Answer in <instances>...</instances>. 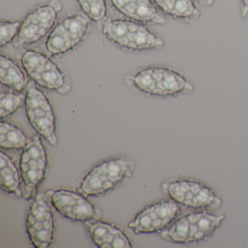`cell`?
Segmentation results:
<instances>
[{
    "mask_svg": "<svg viewBox=\"0 0 248 248\" xmlns=\"http://www.w3.org/2000/svg\"><path fill=\"white\" fill-rule=\"evenodd\" d=\"M127 79L139 92L151 97H177L191 93L195 89L184 72L168 66H147L129 75Z\"/></svg>",
    "mask_w": 248,
    "mask_h": 248,
    "instance_id": "6da1fadb",
    "label": "cell"
},
{
    "mask_svg": "<svg viewBox=\"0 0 248 248\" xmlns=\"http://www.w3.org/2000/svg\"><path fill=\"white\" fill-rule=\"evenodd\" d=\"M225 219V215L213 214L209 210H194L179 216L159 233L162 239L171 243L197 245L210 239Z\"/></svg>",
    "mask_w": 248,
    "mask_h": 248,
    "instance_id": "7a4b0ae2",
    "label": "cell"
},
{
    "mask_svg": "<svg viewBox=\"0 0 248 248\" xmlns=\"http://www.w3.org/2000/svg\"><path fill=\"white\" fill-rule=\"evenodd\" d=\"M162 190L181 207L192 210H216L223 204L215 188L196 178H170L162 184Z\"/></svg>",
    "mask_w": 248,
    "mask_h": 248,
    "instance_id": "3957f363",
    "label": "cell"
},
{
    "mask_svg": "<svg viewBox=\"0 0 248 248\" xmlns=\"http://www.w3.org/2000/svg\"><path fill=\"white\" fill-rule=\"evenodd\" d=\"M102 33L108 41L129 51L156 50L165 46L163 39L146 24L131 20H107Z\"/></svg>",
    "mask_w": 248,
    "mask_h": 248,
    "instance_id": "277c9868",
    "label": "cell"
},
{
    "mask_svg": "<svg viewBox=\"0 0 248 248\" xmlns=\"http://www.w3.org/2000/svg\"><path fill=\"white\" fill-rule=\"evenodd\" d=\"M135 164L125 157L112 158L95 165L82 179L79 191L86 197H99L133 175Z\"/></svg>",
    "mask_w": 248,
    "mask_h": 248,
    "instance_id": "5b68a950",
    "label": "cell"
},
{
    "mask_svg": "<svg viewBox=\"0 0 248 248\" xmlns=\"http://www.w3.org/2000/svg\"><path fill=\"white\" fill-rule=\"evenodd\" d=\"M47 165L46 148L41 137L35 135L30 139L20 157L19 170L25 200L35 198L39 187L46 178Z\"/></svg>",
    "mask_w": 248,
    "mask_h": 248,
    "instance_id": "8992f818",
    "label": "cell"
},
{
    "mask_svg": "<svg viewBox=\"0 0 248 248\" xmlns=\"http://www.w3.org/2000/svg\"><path fill=\"white\" fill-rule=\"evenodd\" d=\"M21 64L29 78L38 86L64 95L70 91L66 75L51 59L35 50L24 52Z\"/></svg>",
    "mask_w": 248,
    "mask_h": 248,
    "instance_id": "52a82bcc",
    "label": "cell"
},
{
    "mask_svg": "<svg viewBox=\"0 0 248 248\" xmlns=\"http://www.w3.org/2000/svg\"><path fill=\"white\" fill-rule=\"evenodd\" d=\"M63 5L59 0H50L27 14L21 22L19 34L14 42L16 48L38 43L48 36L56 26Z\"/></svg>",
    "mask_w": 248,
    "mask_h": 248,
    "instance_id": "ba28073f",
    "label": "cell"
},
{
    "mask_svg": "<svg viewBox=\"0 0 248 248\" xmlns=\"http://www.w3.org/2000/svg\"><path fill=\"white\" fill-rule=\"evenodd\" d=\"M91 22L82 12L63 18L47 36L46 43L47 53L59 56L76 49L88 37Z\"/></svg>",
    "mask_w": 248,
    "mask_h": 248,
    "instance_id": "9c48e42d",
    "label": "cell"
},
{
    "mask_svg": "<svg viewBox=\"0 0 248 248\" xmlns=\"http://www.w3.org/2000/svg\"><path fill=\"white\" fill-rule=\"evenodd\" d=\"M24 107L27 120L37 134L50 146H56L58 143L56 115L46 94L34 85L30 87L26 93Z\"/></svg>",
    "mask_w": 248,
    "mask_h": 248,
    "instance_id": "30bf717a",
    "label": "cell"
},
{
    "mask_svg": "<svg viewBox=\"0 0 248 248\" xmlns=\"http://www.w3.org/2000/svg\"><path fill=\"white\" fill-rule=\"evenodd\" d=\"M181 213V207L172 200L155 202L140 210L128 227L136 234L160 233Z\"/></svg>",
    "mask_w": 248,
    "mask_h": 248,
    "instance_id": "8fae6325",
    "label": "cell"
},
{
    "mask_svg": "<svg viewBox=\"0 0 248 248\" xmlns=\"http://www.w3.org/2000/svg\"><path fill=\"white\" fill-rule=\"evenodd\" d=\"M26 228L30 242L36 248H47L54 238V217L47 202L36 197L28 211Z\"/></svg>",
    "mask_w": 248,
    "mask_h": 248,
    "instance_id": "7c38bea8",
    "label": "cell"
},
{
    "mask_svg": "<svg viewBox=\"0 0 248 248\" xmlns=\"http://www.w3.org/2000/svg\"><path fill=\"white\" fill-rule=\"evenodd\" d=\"M82 193L66 189L54 191L51 204L63 217L75 222H87L93 218L95 207Z\"/></svg>",
    "mask_w": 248,
    "mask_h": 248,
    "instance_id": "4fadbf2b",
    "label": "cell"
},
{
    "mask_svg": "<svg viewBox=\"0 0 248 248\" xmlns=\"http://www.w3.org/2000/svg\"><path fill=\"white\" fill-rule=\"evenodd\" d=\"M112 8L126 19L146 25H164L165 18L153 0H108Z\"/></svg>",
    "mask_w": 248,
    "mask_h": 248,
    "instance_id": "5bb4252c",
    "label": "cell"
},
{
    "mask_svg": "<svg viewBox=\"0 0 248 248\" xmlns=\"http://www.w3.org/2000/svg\"><path fill=\"white\" fill-rule=\"evenodd\" d=\"M88 233L99 248H132L128 236L120 228L108 222L98 220L90 226Z\"/></svg>",
    "mask_w": 248,
    "mask_h": 248,
    "instance_id": "9a60e30c",
    "label": "cell"
},
{
    "mask_svg": "<svg viewBox=\"0 0 248 248\" xmlns=\"http://www.w3.org/2000/svg\"><path fill=\"white\" fill-rule=\"evenodd\" d=\"M160 12L177 21L191 24L200 19L201 11L194 0H153Z\"/></svg>",
    "mask_w": 248,
    "mask_h": 248,
    "instance_id": "2e32d148",
    "label": "cell"
},
{
    "mask_svg": "<svg viewBox=\"0 0 248 248\" xmlns=\"http://www.w3.org/2000/svg\"><path fill=\"white\" fill-rule=\"evenodd\" d=\"M0 186L5 192L22 198V179L20 170L11 156L3 151L0 154Z\"/></svg>",
    "mask_w": 248,
    "mask_h": 248,
    "instance_id": "e0dca14e",
    "label": "cell"
},
{
    "mask_svg": "<svg viewBox=\"0 0 248 248\" xmlns=\"http://www.w3.org/2000/svg\"><path fill=\"white\" fill-rule=\"evenodd\" d=\"M24 71L11 58L3 54L0 56V81L4 86L22 92L28 85L30 78Z\"/></svg>",
    "mask_w": 248,
    "mask_h": 248,
    "instance_id": "ac0fdd59",
    "label": "cell"
},
{
    "mask_svg": "<svg viewBox=\"0 0 248 248\" xmlns=\"http://www.w3.org/2000/svg\"><path fill=\"white\" fill-rule=\"evenodd\" d=\"M30 139L15 124L1 120L0 146L4 150H23Z\"/></svg>",
    "mask_w": 248,
    "mask_h": 248,
    "instance_id": "d6986e66",
    "label": "cell"
},
{
    "mask_svg": "<svg viewBox=\"0 0 248 248\" xmlns=\"http://www.w3.org/2000/svg\"><path fill=\"white\" fill-rule=\"evenodd\" d=\"M81 12L91 21L101 23L107 19L108 7L107 0H76Z\"/></svg>",
    "mask_w": 248,
    "mask_h": 248,
    "instance_id": "ffe728a7",
    "label": "cell"
},
{
    "mask_svg": "<svg viewBox=\"0 0 248 248\" xmlns=\"http://www.w3.org/2000/svg\"><path fill=\"white\" fill-rule=\"evenodd\" d=\"M26 95L18 92H2L0 94V118L5 120L14 115L25 102Z\"/></svg>",
    "mask_w": 248,
    "mask_h": 248,
    "instance_id": "44dd1931",
    "label": "cell"
},
{
    "mask_svg": "<svg viewBox=\"0 0 248 248\" xmlns=\"http://www.w3.org/2000/svg\"><path fill=\"white\" fill-rule=\"evenodd\" d=\"M21 21H1L0 47H3L14 42L21 30Z\"/></svg>",
    "mask_w": 248,
    "mask_h": 248,
    "instance_id": "7402d4cb",
    "label": "cell"
},
{
    "mask_svg": "<svg viewBox=\"0 0 248 248\" xmlns=\"http://www.w3.org/2000/svg\"><path fill=\"white\" fill-rule=\"evenodd\" d=\"M240 1V16L242 19L248 18V0H239Z\"/></svg>",
    "mask_w": 248,
    "mask_h": 248,
    "instance_id": "603a6c76",
    "label": "cell"
},
{
    "mask_svg": "<svg viewBox=\"0 0 248 248\" xmlns=\"http://www.w3.org/2000/svg\"><path fill=\"white\" fill-rule=\"evenodd\" d=\"M197 1L204 6L211 7L214 5L216 0H197Z\"/></svg>",
    "mask_w": 248,
    "mask_h": 248,
    "instance_id": "cb8c5ba5",
    "label": "cell"
}]
</instances>
